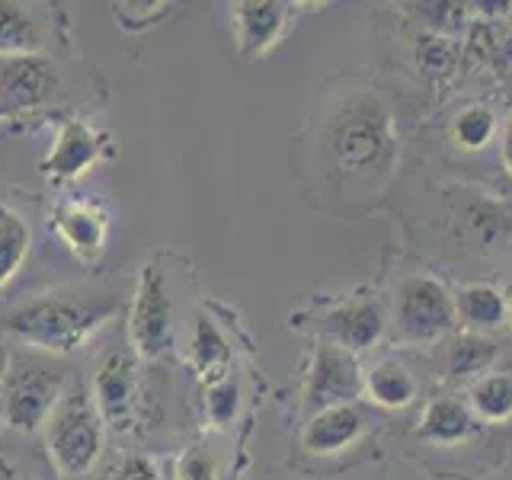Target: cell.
<instances>
[{"instance_id": "obj_27", "label": "cell", "mask_w": 512, "mask_h": 480, "mask_svg": "<svg viewBox=\"0 0 512 480\" xmlns=\"http://www.w3.org/2000/svg\"><path fill=\"white\" fill-rule=\"evenodd\" d=\"M164 10L170 7L167 4H116V20L128 32H144L164 16Z\"/></svg>"}, {"instance_id": "obj_3", "label": "cell", "mask_w": 512, "mask_h": 480, "mask_svg": "<svg viewBox=\"0 0 512 480\" xmlns=\"http://www.w3.org/2000/svg\"><path fill=\"white\" fill-rule=\"evenodd\" d=\"M324 144L330 164L346 176L381 170L394 154V128L388 109L372 93L349 96L336 106Z\"/></svg>"}, {"instance_id": "obj_10", "label": "cell", "mask_w": 512, "mask_h": 480, "mask_svg": "<svg viewBox=\"0 0 512 480\" xmlns=\"http://www.w3.org/2000/svg\"><path fill=\"white\" fill-rule=\"evenodd\" d=\"M52 228L80 260H96L106 250L109 237V215L96 202L87 199H68L52 212Z\"/></svg>"}, {"instance_id": "obj_23", "label": "cell", "mask_w": 512, "mask_h": 480, "mask_svg": "<svg viewBox=\"0 0 512 480\" xmlns=\"http://www.w3.org/2000/svg\"><path fill=\"white\" fill-rule=\"evenodd\" d=\"M205 407H208V416H212L215 426H228L240 407V384L228 375L215 378L205 391Z\"/></svg>"}, {"instance_id": "obj_9", "label": "cell", "mask_w": 512, "mask_h": 480, "mask_svg": "<svg viewBox=\"0 0 512 480\" xmlns=\"http://www.w3.org/2000/svg\"><path fill=\"white\" fill-rule=\"evenodd\" d=\"M362 372L359 362L349 349L343 346H320L311 362V378H308V407L317 413L327 407L352 404V397L362 391Z\"/></svg>"}, {"instance_id": "obj_16", "label": "cell", "mask_w": 512, "mask_h": 480, "mask_svg": "<svg viewBox=\"0 0 512 480\" xmlns=\"http://www.w3.org/2000/svg\"><path fill=\"white\" fill-rule=\"evenodd\" d=\"M29 224L26 218L10 205H0V288H4L29 256Z\"/></svg>"}, {"instance_id": "obj_6", "label": "cell", "mask_w": 512, "mask_h": 480, "mask_svg": "<svg viewBox=\"0 0 512 480\" xmlns=\"http://www.w3.org/2000/svg\"><path fill=\"white\" fill-rule=\"evenodd\" d=\"M93 404L100 410L103 423L116 432H128L135 423L138 400V356L128 349H109L96 362L93 372Z\"/></svg>"}, {"instance_id": "obj_14", "label": "cell", "mask_w": 512, "mask_h": 480, "mask_svg": "<svg viewBox=\"0 0 512 480\" xmlns=\"http://www.w3.org/2000/svg\"><path fill=\"white\" fill-rule=\"evenodd\" d=\"M381 330H384V320H381L378 304L372 301H349L324 317V333L349 352L375 346Z\"/></svg>"}, {"instance_id": "obj_21", "label": "cell", "mask_w": 512, "mask_h": 480, "mask_svg": "<svg viewBox=\"0 0 512 480\" xmlns=\"http://www.w3.org/2000/svg\"><path fill=\"white\" fill-rule=\"evenodd\" d=\"M365 388L378 404L384 407H404L413 400V378L400 365H378L372 375L365 378Z\"/></svg>"}, {"instance_id": "obj_32", "label": "cell", "mask_w": 512, "mask_h": 480, "mask_svg": "<svg viewBox=\"0 0 512 480\" xmlns=\"http://www.w3.org/2000/svg\"><path fill=\"white\" fill-rule=\"evenodd\" d=\"M509 304H512V288H509Z\"/></svg>"}, {"instance_id": "obj_11", "label": "cell", "mask_w": 512, "mask_h": 480, "mask_svg": "<svg viewBox=\"0 0 512 480\" xmlns=\"http://www.w3.org/2000/svg\"><path fill=\"white\" fill-rule=\"evenodd\" d=\"M52 87L55 74L39 55L0 61V106L7 109V116L42 106L52 96Z\"/></svg>"}, {"instance_id": "obj_12", "label": "cell", "mask_w": 512, "mask_h": 480, "mask_svg": "<svg viewBox=\"0 0 512 480\" xmlns=\"http://www.w3.org/2000/svg\"><path fill=\"white\" fill-rule=\"evenodd\" d=\"M292 7L276 4V0H244L234 7V29H237V45L244 58H260L272 45L282 39L288 26Z\"/></svg>"}, {"instance_id": "obj_18", "label": "cell", "mask_w": 512, "mask_h": 480, "mask_svg": "<svg viewBox=\"0 0 512 480\" xmlns=\"http://www.w3.org/2000/svg\"><path fill=\"white\" fill-rule=\"evenodd\" d=\"M189 356L192 365L199 368L202 375H218L228 368L231 362V346L221 336V330L212 324V317L199 314L196 324H192V340H189Z\"/></svg>"}, {"instance_id": "obj_28", "label": "cell", "mask_w": 512, "mask_h": 480, "mask_svg": "<svg viewBox=\"0 0 512 480\" xmlns=\"http://www.w3.org/2000/svg\"><path fill=\"white\" fill-rule=\"evenodd\" d=\"M109 480H160V474L148 455H128L119 461V468L112 471Z\"/></svg>"}, {"instance_id": "obj_19", "label": "cell", "mask_w": 512, "mask_h": 480, "mask_svg": "<svg viewBox=\"0 0 512 480\" xmlns=\"http://www.w3.org/2000/svg\"><path fill=\"white\" fill-rule=\"evenodd\" d=\"M458 311L461 317L468 320L471 327H500L506 320V311H509V301L496 292L490 285H468L464 292L458 295Z\"/></svg>"}, {"instance_id": "obj_1", "label": "cell", "mask_w": 512, "mask_h": 480, "mask_svg": "<svg viewBox=\"0 0 512 480\" xmlns=\"http://www.w3.org/2000/svg\"><path fill=\"white\" fill-rule=\"evenodd\" d=\"M112 314H116V301L55 292L10 311L4 317V333L23 343V349H36L58 359L84 346Z\"/></svg>"}, {"instance_id": "obj_30", "label": "cell", "mask_w": 512, "mask_h": 480, "mask_svg": "<svg viewBox=\"0 0 512 480\" xmlns=\"http://www.w3.org/2000/svg\"><path fill=\"white\" fill-rule=\"evenodd\" d=\"M503 157H506V167L512 173V122L506 125V135H503Z\"/></svg>"}, {"instance_id": "obj_4", "label": "cell", "mask_w": 512, "mask_h": 480, "mask_svg": "<svg viewBox=\"0 0 512 480\" xmlns=\"http://www.w3.org/2000/svg\"><path fill=\"white\" fill-rule=\"evenodd\" d=\"M103 416L84 384H68L58 407L45 420V445L55 471L68 480H84L103 455Z\"/></svg>"}, {"instance_id": "obj_17", "label": "cell", "mask_w": 512, "mask_h": 480, "mask_svg": "<svg viewBox=\"0 0 512 480\" xmlns=\"http://www.w3.org/2000/svg\"><path fill=\"white\" fill-rule=\"evenodd\" d=\"M474 416L461 400H436L423 413V436L432 442H461L474 432Z\"/></svg>"}, {"instance_id": "obj_8", "label": "cell", "mask_w": 512, "mask_h": 480, "mask_svg": "<svg viewBox=\"0 0 512 480\" xmlns=\"http://www.w3.org/2000/svg\"><path fill=\"white\" fill-rule=\"evenodd\" d=\"M106 144V132H96L84 119H68L58 128L55 144L42 157L39 170L48 180H77L106 157Z\"/></svg>"}, {"instance_id": "obj_7", "label": "cell", "mask_w": 512, "mask_h": 480, "mask_svg": "<svg viewBox=\"0 0 512 480\" xmlns=\"http://www.w3.org/2000/svg\"><path fill=\"white\" fill-rule=\"evenodd\" d=\"M455 324V301L439 282L407 279L397 292V327L410 340H432Z\"/></svg>"}, {"instance_id": "obj_29", "label": "cell", "mask_w": 512, "mask_h": 480, "mask_svg": "<svg viewBox=\"0 0 512 480\" xmlns=\"http://www.w3.org/2000/svg\"><path fill=\"white\" fill-rule=\"evenodd\" d=\"M0 480H26V474L20 471V464H16L4 448H0Z\"/></svg>"}, {"instance_id": "obj_26", "label": "cell", "mask_w": 512, "mask_h": 480, "mask_svg": "<svg viewBox=\"0 0 512 480\" xmlns=\"http://www.w3.org/2000/svg\"><path fill=\"white\" fill-rule=\"evenodd\" d=\"M416 61H420V68L429 71V74H445L452 71V45L442 42L439 36H423L420 45H416Z\"/></svg>"}, {"instance_id": "obj_15", "label": "cell", "mask_w": 512, "mask_h": 480, "mask_svg": "<svg viewBox=\"0 0 512 480\" xmlns=\"http://www.w3.org/2000/svg\"><path fill=\"white\" fill-rule=\"evenodd\" d=\"M42 48V29L29 10L10 0H0V55L29 58Z\"/></svg>"}, {"instance_id": "obj_2", "label": "cell", "mask_w": 512, "mask_h": 480, "mask_svg": "<svg viewBox=\"0 0 512 480\" xmlns=\"http://www.w3.org/2000/svg\"><path fill=\"white\" fill-rule=\"evenodd\" d=\"M68 368L36 349H13L0 375V420L16 432H36L68 391Z\"/></svg>"}, {"instance_id": "obj_20", "label": "cell", "mask_w": 512, "mask_h": 480, "mask_svg": "<svg viewBox=\"0 0 512 480\" xmlns=\"http://www.w3.org/2000/svg\"><path fill=\"white\" fill-rule=\"evenodd\" d=\"M471 404L484 420H493V423L509 420L512 416V375H487L484 381H477L471 391Z\"/></svg>"}, {"instance_id": "obj_13", "label": "cell", "mask_w": 512, "mask_h": 480, "mask_svg": "<svg viewBox=\"0 0 512 480\" xmlns=\"http://www.w3.org/2000/svg\"><path fill=\"white\" fill-rule=\"evenodd\" d=\"M365 426V413L352 404H340V407H327L314 413V420L304 429V448L314 455H333L343 452L352 442L362 436Z\"/></svg>"}, {"instance_id": "obj_25", "label": "cell", "mask_w": 512, "mask_h": 480, "mask_svg": "<svg viewBox=\"0 0 512 480\" xmlns=\"http://www.w3.org/2000/svg\"><path fill=\"white\" fill-rule=\"evenodd\" d=\"M176 480H218V458L202 445H192L176 461Z\"/></svg>"}, {"instance_id": "obj_31", "label": "cell", "mask_w": 512, "mask_h": 480, "mask_svg": "<svg viewBox=\"0 0 512 480\" xmlns=\"http://www.w3.org/2000/svg\"><path fill=\"white\" fill-rule=\"evenodd\" d=\"M0 119H10V116H7V109H4V106H0Z\"/></svg>"}, {"instance_id": "obj_5", "label": "cell", "mask_w": 512, "mask_h": 480, "mask_svg": "<svg viewBox=\"0 0 512 480\" xmlns=\"http://www.w3.org/2000/svg\"><path fill=\"white\" fill-rule=\"evenodd\" d=\"M128 336H132L135 356L148 362L167 356L173 346V301L164 269L157 263H148L138 276L132 314H128Z\"/></svg>"}, {"instance_id": "obj_24", "label": "cell", "mask_w": 512, "mask_h": 480, "mask_svg": "<svg viewBox=\"0 0 512 480\" xmlns=\"http://www.w3.org/2000/svg\"><path fill=\"white\" fill-rule=\"evenodd\" d=\"M493 135V112L490 109H468L461 112L458 122H455V138L464 144V148H484Z\"/></svg>"}, {"instance_id": "obj_22", "label": "cell", "mask_w": 512, "mask_h": 480, "mask_svg": "<svg viewBox=\"0 0 512 480\" xmlns=\"http://www.w3.org/2000/svg\"><path fill=\"white\" fill-rule=\"evenodd\" d=\"M496 356V346L480 336H461V340L448 352V368L455 375H474L480 368H487Z\"/></svg>"}]
</instances>
